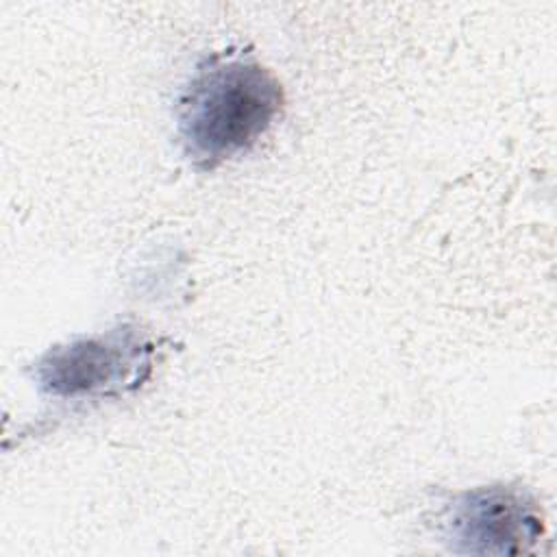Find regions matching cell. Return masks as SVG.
I'll return each instance as SVG.
<instances>
[{
    "instance_id": "obj_1",
    "label": "cell",
    "mask_w": 557,
    "mask_h": 557,
    "mask_svg": "<svg viewBox=\"0 0 557 557\" xmlns=\"http://www.w3.org/2000/svg\"><path fill=\"white\" fill-rule=\"evenodd\" d=\"M285 104L278 78L248 52H220L198 63L185 85L176 124L185 157L207 172L248 152Z\"/></svg>"
},
{
    "instance_id": "obj_2",
    "label": "cell",
    "mask_w": 557,
    "mask_h": 557,
    "mask_svg": "<svg viewBox=\"0 0 557 557\" xmlns=\"http://www.w3.org/2000/svg\"><path fill=\"white\" fill-rule=\"evenodd\" d=\"M154 344L133 324L78 337L50 348L35 368L39 389L52 398L120 396L141 385L152 368Z\"/></svg>"
},
{
    "instance_id": "obj_3",
    "label": "cell",
    "mask_w": 557,
    "mask_h": 557,
    "mask_svg": "<svg viewBox=\"0 0 557 557\" xmlns=\"http://www.w3.org/2000/svg\"><path fill=\"white\" fill-rule=\"evenodd\" d=\"M446 540L461 555H522L542 540L540 503L516 485H483L461 492L444 518Z\"/></svg>"
}]
</instances>
